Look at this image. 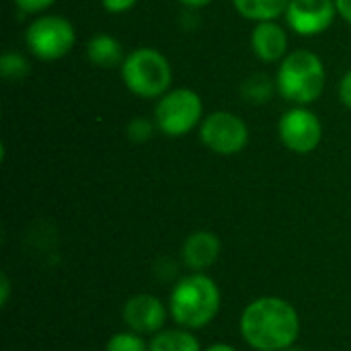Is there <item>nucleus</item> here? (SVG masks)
Returning <instances> with one entry per match:
<instances>
[{"instance_id":"1","label":"nucleus","mask_w":351,"mask_h":351,"mask_svg":"<svg viewBox=\"0 0 351 351\" xmlns=\"http://www.w3.org/2000/svg\"><path fill=\"white\" fill-rule=\"evenodd\" d=\"M241 335L249 348L257 351L288 350L300 335V315L284 298H255L241 315Z\"/></svg>"},{"instance_id":"2","label":"nucleus","mask_w":351,"mask_h":351,"mask_svg":"<svg viewBox=\"0 0 351 351\" xmlns=\"http://www.w3.org/2000/svg\"><path fill=\"white\" fill-rule=\"evenodd\" d=\"M222 294L218 284L204 271L183 276L169 296V313L183 329H204L220 313Z\"/></svg>"},{"instance_id":"3","label":"nucleus","mask_w":351,"mask_h":351,"mask_svg":"<svg viewBox=\"0 0 351 351\" xmlns=\"http://www.w3.org/2000/svg\"><path fill=\"white\" fill-rule=\"evenodd\" d=\"M325 80L327 74L321 58L308 49H296L284 58L278 70L276 86L286 101L308 105L323 95Z\"/></svg>"},{"instance_id":"4","label":"nucleus","mask_w":351,"mask_h":351,"mask_svg":"<svg viewBox=\"0 0 351 351\" xmlns=\"http://www.w3.org/2000/svg\"><path fill=\"white\" fill-rule=\"evenodd\" d=\"M121 78L134 95L156 99L171 86L173 72L169 60L160 51L152 47H138L123 60Z\"/></svg>"},{"instance_id":"5","label":"nucleus","mask_w":351,"mask_h":351,"mask_svg":"<svg viewBox=\"0 0 351 351\" xmlns=\"http://www.w3.org/2000/svg\"><path fill=\"white\" fill-rule=\"evenodd\" d=\"M202 99L195 90L191 88H177L167 95L156 103L154 109V123L156 128L171 136L179 138L189 134L202 119Z\"/></svg>"},{"instance_id":"6","label":"nucleus","mask_w":351,"mask_h":351,"mask_svg":"<svg viewBox=\"0 0 351 351\" xmlns=\"http://www.w3.org/2000/svg\"><path fill=\"white\" fill-rule=\"evenodd\" d=\"M27 47L39 60H60L76 43V33L70 21L58 14L35 19L25 33Z\"/></svg>"},{"instance_id":"7","label":"nucleus","mask_w":351,"mask_h":351,"mask_svg":"<svg viewBox=\"0 0 351 351\" xmlns=\"http://www.w3.org/2000/svg\"><path fill=\"white\" fill-rule=\"evenodd\" d=\"M202 142L216 154H237L249 142V128L247 123L230 113V111H216L208 115L199 128Z\"/></svg>"},{"instance_id":"8","label":"nucleus","mask_w":351,"mask_h":351,"mask_svg":"<svg viewBox=\"0 0 351 351\" xmlns=\"http://www.w3.org/2000/svg\"><path fill=\"white\" fill-rule=\"evenodd\" d=\"M278 132L284 146L296 154L313 152L323 138V125L319 117L304 107H294L286 111L278 123Z\"/></svg>"},{"instance_id":"9","label":"nucleus","mask_w":351,"mask_h":351,"mask_svg":"<svg viewBox=\"0 0 351 351\" xmlns=\"http://www.w3.org/2000/svg\"><path fill=\"white\" fill-rule=\"evenodd\" d=\"M337 14L335 0H290L286 8L288 25L298 35H319L327 31Z\"/></svg>"},{"instance_id":"10","label":"nucleus","mask_w":351,"mask_h":351,"mask_svg":"<svg viewBox=\"0 0 351 351\" xmlns=\"http://www.w3.org/2000/svg\"><path fill=\"white\" fill-rule=\"evenodd\" d=\"M167 306L152 294H136L123 304L121 317L130 331L138 335H156L167 323Z\"/></svg>"},{"instance_id":"11","label":"nucleus","mask_w":351,"mask_h":351,"mask_svg":"<svg viewBox=\"0 0 351 351\" xmlns=\"http://www.w3.org/2000/svg\"><path fill=\"white\" fill-rule=\"evenodd\" d=\"M222 253V243L218 234L210 230H195L191 232L183 247H181V259L187 269L191 271H206L210 269Z\"/></svg>"},{"instance_id":"12","label":"nucleus","mask_w":351,"mask_h":351,"mask_svg":"<svg viewBox=\"0 0 351 351\" xmlns=\"http://www.w3.org/2000/svg\"><path fill=\"white\" fill-rule=\"evenodd\" d=\"M251 45L253 51L259 60L263 62H278L280 58L286 56L288 49V37L286 31L274 23V21H263L253 29L251 35Z\"/></svg>"},{"instance_id":"13","label":"nucleus","mask_w":351,"mask_h":351,"mask_svg":"<svg viewBox=\"0 0 351 351\" xmlns=\"http://www.w3.org/2000/svg\"><path fill=\"white\" fill-rule=\"evenodd\" d=\"M86 56L90 60V64L99 66V68H115L119 64H123V49L121 43L111 37V35H95L88 45H86Z\"/></svg>"},{"instance_id":"14","label":"nucleus","mask_w":351,"mask_h":351,"mask_svg":"<svg viewBox=\"0 0 351 351\" xmlns=\"http://www.w3.org/2000/svg\"><path fill=\"white\" fill-rule=\"evenodd\" d=\"M148 351H202L197 337L189 329H162L152 335Z\"/></svg>"},{"instance_id":"15","label":"nucleus","mask_w":351,"mask_h":351,"mask_svg":"<svg viewBox=\"0 0 351 351\" xmlns=\"http://www.w3.org/2000/svg\"><path fill=\"white\" fill-rule=\"evenodd\" d=\"M232 4L245 19L263 23L274 21L282 12H286L290 0H232Z\"/></svg>"},{"instance_id":"16","label":"nucleus","mask_w":351,"mask_h":351,"mask_svg":"<svg viewBox=\"0 0 351 351\" xmlns=\"http://www.w3.org/2000/svg\"><path fill=\"white\" fill-rule=\"evenodd\" d=\"M241 93L245 101L253 105H263V103H269V99L274 97V82L267 74H251L243 82Z\"/></svg>"},{"instance_id":"17","label":"nucleus","mask_w":351,"mask_h":351,"mask_svg":"<svg viewBox=\"0 0 351 351\" xmlns=\"http://www.w3.org/2000/svg\"><path fill=\"white\" fill-rule=\"evenodd\" d=\"M0 74L4 80H21L29 74V62L16 51H6L0 58Z\"/></svg>"},{"instance_id":"18","label":"nucleus","mask_w":351,"mask_h":351,"mask_svg":"<svg viewBox=\"0 0 351 351\" xmlns=\"http://www.w3.org/2000/svg\"><path fill=\"white\" fill-rule=\"evenodd\" d=\"M105 351H148V343L144 341V335H138L128 329V331L115 333L107 341Z\"/></svg>"},{"instance_id":"19","label":"nucleus","mask_w":351,"mask_h":351,"mask_svg":"<svg viewBox=\"0 0 351 351\" xmlns=\"http://www.w3.org/2000/svg\"><path fill=\"white\" fill-rule=\"evenodd\" d=\"M154 125L146 117H136L128 123V138L132 142H146L152 138Z\"/></svg>"},{"instance_id":"20","label":"nucleus","mask_w":351,"mask_h":351,"mask_svg":"<svg viewBox=\"0 0 351 351\" xmlns=\"http://www.w3.org/2000/svg\"><path fill=\"white\" fill-rule=\"evenodd\" d=\"M56 0H14V4L23 10V12H41L47 6H51Z\"/></svg>"},{"instance_id":"21","label":"nucleus","mask_w":351,"mask_h":351,"mask_svg":"<svg viewBox=\"0 0 351 351\" xmlns=\"http://www.w3.org/2000/svg\"><path fill=\"white\" fill-rule=\"evenodd\" d=\"M136 2H138V0H103V6H105V10H109V12H125V10H130Z\"/></svg>"},{"instance_id":"22","label":"nucleus","mask_w":351,"mask_h":351,"mask_svg":"<svg viewBox=\"0 0 351 351\" xmlns=\"http://www.w3.org/2000/svg\"><path fill=\"white\" fill-rule=\"evenodd\" d=\"M339 99L348 109H351V70L339 82Z\"/></svg>"},{"instance_id":"23","label":"nucleus","mask_w":351,"mask_h":351,"mask_svg":"<svg viewBox=\"0 0 351 351\" xmlns=\"http://www.w3.org/2000/svg\"><path fill=\"white\" fill-rule=\"evenodd\" d=\"M8 296H10V280L6 274H0V306L8 304Z\"/></svg>"},{"instance_id":"24","label":"nucleus","mask_w":351,"mask_h":351,"mask_svg":"<svg viewBox=\"0 0 351 351\" xmlns=\"http://www.w3.org/2000/svg\"><path fill=\"white\" fill-rule=\"evenodd\" d=\"M335 4H337V12L351 23V0H335Z\"/></svg>"},{"instance_id":"25","label":"nucleus","mask_w":351,"mask_h":351,"mask_svg":"<svg viewBox=\"0 0 351 351\" xmlns=\"http://www.w3.org/2000/svg\"><path fill=\"white\" fill-rule=\"evenodd\" d=\"M181 2L189 8H202V6H208L212 0H181Z\"/></svg>"},{"instance_id":"26","label":"nucleus","mask_w":351,"mask_h":351,"mask_svg":"<svg viewBox=\"0 0 351 351\" xmlns=\"http://www.w3.org/2000/svg\"><path fill=\"white\" fill-rule=\"evenodd\" d=\"M204 351H237L232 346H228V343H214V346H210V348H206Z\"/></svg>"},{"instance_id":"27","label":"nucleus","mask_w":351,"mask_h":351,"mask_svg":"<svg viewBox=\"0 0 351 351\" xmlns=\"http://www.w3.org/2000/svg\"><path fill=\"white\" fill-rule=\"evenodd\" d=\"M284 351H302V350H298V348H294V346H292V348H288V350H284Z\"/></svg>"}]
</instances>
